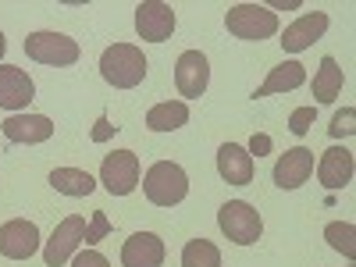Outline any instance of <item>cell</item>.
<instances>
[{
  "mask_svg": "<svg viewBox=\"0 0 356 267\" xmlns=\"http://www.w3.org/2000/svg\"><path fill=\"white\" fill-rule=\"evenodd\" d=\"M4 50H8V40H4V33H0V57H4Z\"/></svg>",
  "mask_w": 356,
  "mask_h": 267,
  "instance_id": "f546056e",
  "label": "cell"
},
{
  "mask_svg": "<svg viewBox=\"0 0 356 267\" xmlns=\"http://www.w3.org/2000/svg\"><path fill=\"white\" fill-rule=\"evenodd\" d=\"M182 267H221V253L211 239H189L182 250Z\"/></svg>",
  "mask_w": 356,
  "mask_h": 267,
  "instance_id": "7402d4cb",
  "label": "cell"
},
{
  "mask_svg": "<svg viewBox=\"0 0 356 267\" xmlns=\"http://www.w3.org/2000/svg\"><path fill=\"white\" fill-rule=\"evenodd\" d=\"M324 239L332 243V250H339L342 257H356V228L349 221H332L328 228H324Z\"/></svg>",
  "mask_w": 356,
  "mask_h": 267,
  "instance_id": "603a6c76",
  "label": "cell"
},
{
  "mask_svg": "<svg viewBox=\"0 0 356 267\" xmlns=\"http://www.w3.org/2000/svg\"><path fill=\"white\" fill-rule=\"evenodd\" d=\"M25 54L40 65H54V68H68L79 61V43L68 40L65 33H29L25 40Z\"/></svg>",
  "mask_w": 356,
  "mask_h": 267,
  "instance_id": "5b68a950",
  "label": "cell"
},
{
  "mask_svg": "<svg viewBox=\"0 0 356 267\" xmlns=\"http://www.w3.org/2000/svg\"><path fill=\"white\" fill-rule=\"evenodd\" d=\"M111 235V221H107V214L104 211H93V218H89V225H86V246H97L100 239H107Z\"/></svg>",
  "mask_w": 356,
  "mask_h": 267,
  "instance_id": "cb8c5ba5",
  "label": "cell"
},
{
  "mask_svg": "<svg viewBox=\"0 0 356 267\" xmlns=\"http://www.w3.org/2000/svg\"><path fill=\"white\" fill-rule=\"evenodd\" d=\"M40 250V228L25 218H15L8 225H0V253L8 260H29Z\"/></svg>",
  "mask_w": 356,
  "mask_h": 267,
  "instance_id": "30bf717a",
  "label": "cell"
},
{
  "mask_svg": "<svg viewBox=\"0 0 356 267\" xmlns=\"http://www.w3.org/2000/svg\"><path fill=\"white\" fill-rule=\"evenodd\" d=\"M136 33L146 43H164L175 33V11L164 0H143L136 8Z\"/></svg>",
  "mask_w": 356,
  "mask_h": 267,
  "instance_id": "52a82bcc",
  "label": "cell"
},
{
  "mask_svg": "<svg viewBox=\"0 0 356 267\" xmlns=\"http://www.w3.org/2000/svg\"><path fill=\"white\" fill-rule=\"evenodd\" d=\"M82 239H86V218H82V214H68L61 225L54 228L50 243H47V250H43L47 267H61V264L82 246Z\"/></svg>",
  "mask_w": 356,
  "mask_h": 267,
  "instance_id": "ba28073f",
  "label": "cell"
},
{
  "mask_svg": "<svg viewBox=\"0 0 356 267\" xmlns=\"http://www.w3.org/2000/svg\"><path fill=\"white\" fill-rule=\"evenodd\" d=\"M324 33H328V15H324V11H310V15H303L300 22H292V25L285 29L282 47H285L289 54H300V50L314 47Z\"/></svg>",
  "mask_w": 356,
  "mask_h": 267,
  "instance_id": "9a60e30c",
  "label": "cell"
},
{
  "mask_svg": "<svg viewBox=\"0 0 356 267\" xmlns=\"http://www.w3.org/2000/svg\"><path fill=\"white\" fill-rule=\"evenodd\" d=\"M33 97H36L33 79H29L22 68H15V65H0V107L22 111V107L33 104Z\"/></svg>",
  "mask_w": 356,
  "mask_h": 267,
  "instance_id": "7c38bea8",
  "label": "cell"
},
{
  "mask_svg": "<svg viewBox=\"0 0 356 267\" xmlns=\"http://www.w3.org/2000/svg\"><path fill=\"white\" fill-rule=\"evenodd\" d=\"M100 182L111 196H129L139 186V157L132 150H114L100 164Z\"/></svg>",
  "mask_w": 356,
  "mask_h": 267,
  "instance_id": "8992f818",
  "label": "cell"
},
{
  "mask_svg": "<svg viewBox=\"0 0 356 267\" xmlns=\"http://www.w3.org/2000/svg\"><path fill=\"white\" fill-rule=\"evenodd\" d=\"M342 82H346V75H342L339 61H335V57H324L317 75H314V97H317V104H335V97L342 93Z\"/></svg>",
  "mask_w": 356,
  "mask_h": 267,
  "instance_id": "ffe728a7",
  "label": "cell"
},
{
  "mask_svg": "<svg viewBox=\"0 0 356 267\" xmlns=\"http://www.w3.org/2000/svg\"><path fill=\"white\" fill-rule=\"evenodd\" d=\"M314 122H317V111H314V107H296L292 118H289V129H292L296 136H307Z\"/></svg>",
  "mask_w": 356,
  "mask_h": 267,
  "instance_id": "484cf974",
  "label": "cell"
},
{
  "mask_svg": "<svg viewBox=\"0 0 356 267\" xmlns=\"http://www.w3.org/2000/svg\"><path fill=\"white\" fill-rule=\"evenodd\" d=\"M72 267H111V264H107V257L97 253V250H82V253L72 260Z\"/></svg>",
  "mask_w": 356,
  "mask_h": 267,
  "instance_id": "4316f807",
  "label": "cell"
},
{
  "mask_svg": "<svg viewBox=\"0 0 356 267\" xmlns=\"http://www.w3.org/2000/svg\"><path fill=\"white\" fill-rule=\"evenodd\" d=\"M143 193L157 207H175L189 196V175L175 161H157L143 178Z\"/></svg>",
  "mask_w": 356,
  "mask_h": 267,
  "instance_id": "7a4b0ae2",
  "label": "cell"
},
{
  "mask_svg": "<svg viewBox=\"0 0 356 267\" xmlns=\"http://www.w3.org/2000/svg\"><path fill=\"white\" fill-rule=\"evenodd\" d=\"M122 264L125 267H161L164 264V243L154 232H136L122 246Z\"/></svg>",
  "mask_w": 356,
  "mask_h": 267,
  "instance_id": "5bb4252c",
  "label": "cell"
},
{
  "mask_svg": "<svg viewBox=\"0 0 356 267\" xmlns=\"http://www.w3.org/2000/svg\"><path fill=\"white\" fill-rule=\"evenodd\" d=\"M146 57H143V50L139 47H132V43H114V47H107L104 50V57H100V75L114 86V89H136L143 79H146Z\"/></svg>",
  "mask_w": 356,
  "mask_h": 267,
  "instance_id": "6da1fadb",
  "label": "cell"
},
{
  "mask_svg": "<svg viewBox=\"0 0 356 267\" xmlns=\"http://www.w3.org/2000/svg\"><path fill=\"white\" fill-rule=\"evenodd\" d=\"M186 122H189V107L182 100H164L146 111V129H154V132H175Z\"/></svg>",
  "mask_w": 356,
  "mask_h": 267,
  "instance_id": "d6986e66",
  "label": "cell"
},
{
  "mask_svg": "<svg viewBox=\"0 0 356 267\" xmlns=\"http://www.w3.org/2000/svg\"><path fill=\"white\" fill-rule=\"evenodd\" d=\"M4 136L11 143H47L54 136V122L47 114H11L4 122Z\"/></svg>",
  "mask_w": 356,
  "mask_h": 267,
  "instance_id": "2e32d148",
  "label": "cell"
},
{
  "mask_svg": "<svg viewBox=\"0 0 356 267\" xmlns=\"http://www.w3.org/2000/svg\"><path fill=\"white\" fill-rule=\"evenodd\" d=\"M353 150H346V146H332V150L321 154V164H317V178L324 189H346L353 182Z\"/></svg>",
  "mask_w": 356,
  "mask_h": 267,
  "instance_id": "4fadbf2b",
  "label": "cell"
},
{
  "mask_svg": "<svg viewBox=\"0 0 356 267\" xmlns=\"http://www.w3.org/2000/svg\"><path fill=\"white\" fill-rule=\"evenodd\" d=\"M218 171L228 186H250L253 182V157L239 143H225L218 150Z\"/></svg>",
  "mask_w": 356,
  "mask_h": 267,
  "instance_id": "e0dca14e",
  "label": "cell"
},
{
  "mask_svg": "<svg viewBox=\"0 0 356 267\" xmlns=\"http://www.w3.org/2000/svg\"><path fill=\"white\" fill-rule=\"evenodd\" d=\"M250 157L257 154V157H264V154H271V136H264V132H253V139H250V150H246Z\"/></svg>",
  "mask_w": 356,
  "mask_h": 267,
  "instance_id": "83f0119b",
  "label": "cell"
},
{
  "mask_svg": "<svg viewBox=\"0 0 356 267\" xmlns=\"http://www.w3.org/2000/svg\"><path fill=\"white\" fill-rule=\"evenodd\" d=\"M218 225L221 232L235 246H253L260 235H264V221H260V211L250 207L246 200H228L221 211H218Z\"/></svg>",
  "mask_w": 356,
  "mask_h": 267,
  "instance_id": "277c9868",
  "label": "cell"
},
{
  "mask_svg": "<svg viewBox=\"0 0 356 267\" xmlns=\"http://www.w3.org/2000/svg\"><path fill=\"white\" fill-rule=\"evenodd\" d=\"M207 82H211V65H207V54L200 50H186L182 57H178V65H175V86H178V93L196 100L207 93Z\"/></svg>",
  "mask_w": 356,
  "mask_h": 267,
  "instance_id": "9c48e42d",
  "label": "cell"
},
{
  "mask_svg": "<svg viewBox=\"0 0 356 267\" xmlns=\"http://www.w3.org/2000/svg\"><path fill=\"white\" fill-rule=\"evenodd\" d=\"M310 175H314V150L296 146V150H285L278 157V164H275V186L278 189H300Z\"/></svg>",
  "mask_w": 356,
  "mask_h": 267,
  "instance_id": "8fae6325",
  "label": "cell"
},
{
  "mask_svg": "<svg viewBox=\"0 0 356 267\" xmlns=\"http://www.w3.org/2000/svg\"><path fill=\"white\" fill-rule=\"evenodd\" d=\"M332 139H342V136H353L356 132V111L353 107H342L335 118H332V125H328Z\"/></svg>",
  "mask_w": 356,
  "mask_h": 267,
  "instance_id": "d4e9b609",
  "label": "cell"
},
{
  "mask_svg": "<svg viewBox=\"0 0 356 267\" xmlns=\"http://www.w3.org/2000/svg\"><path fill=\"white\" fill-rule=\"evenodd\" d=\"M50 186L65 196H89L97 189V178L89 171H79V168H54L50 171Z\"/></svg>",
  "mask_w": 356,
  "mask_h": 267,
  "instance_id": "44dd1931",
  "label": "cell"
},
{
  "mask_svg": "<svg viewBox=\"0 0 356 267\" xmlns=\"http://www.w3.org/2000/svg\"><path fill=\"white\" fill-rule=\"evenodd\" d=\"M118 125H111L107 122V118H100V122H97V129H93V143H104V139H111V132H114Z\"/></svg>",
  "mask_w": 356,
  "mask_h": 267,
  "instance_id": "f1b7e54d",
  "label": "cell"
},
{
  "mask_svg": "<svg viewBox=\"0 0 356 267\" xmlns=\"http://www.w3.org/2000/svg\"><path fill=\"white\" fill-rule=\"evenodd\" d=\"M303 82H307V68L300 61H282L278 68H271V75H267L264 86L253 89V100L275 97V93H292V89H300Z\"/></svg>",
  "mask_w": 356,
  "mask_h": 267,
  "instance_id": "ac0fdd59",
  "label": "cell"
},
{
  "mask_svg": "<svg viewBox=\"0 0 356 267\" xmlns=\"http://www.w3.org/2000/svg\"><path fill=\"white\" fill-rule=\"evenodd\" d=\"M225 25L235 40L260 43V40H271L278 33V15L267 11L264 4H235V8H228Z\"/></svg>",
  "mask_w": 356,
  "mask_h": 267,
  "instance_id": "3957f363",
  "label": "cell"
}]
</instances>
